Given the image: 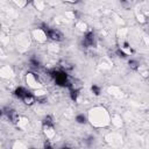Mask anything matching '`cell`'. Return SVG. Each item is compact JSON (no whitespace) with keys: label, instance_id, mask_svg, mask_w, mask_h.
Here are the masks:
<instances>
[{"label":"cell","instance_id":"7a4b0ae2","mask_svg":"<svg viewBox=\"0 0 149 149\" xmlns=\"http://www.w3.org/2000/svg\"><path fill=\"white\" fill-rule=\"evenodd\" d=\"M48 74L56 85L66 87V84H68V80H69V77H70L68 74V72H65L62 69H51V70L48 71Z\"/></svg>","mask_w":149,"mask_h":149},{"label":"cell","instance_id":"cb8c5ba5","mask_svg":"<svg viewBox=\"0 0 149 149\" xmlns=\"http://www.w3.org/2000/svg\"><path fill=\"white\" fill-rule=\"evenodd\" d=\"M120 5L123 9H129L132 7V0H120Z\"/></svg>","mask_w":149,"mask_h":149},{"label":"cell","instance_id":"ba28073f","mask_svg":"<svg viewBox=\"0 0 149 149\" xmlns=\"http://www.w3.org/2000/svg\"><path fill=\"white\" fill-rule=\"evenodd\" d=\"M42 132L45 136L47 140L52 141L56 136V128H55V123L54 125H49V123H42Z\"/></svg>","mask_w":149,"mask_h":149},{"label":"cell","instance_id":"d4e9b609","mask_svg":"<svg viewBox=\"0 0 149 149\" xmlns=\"http://www.w3.org/2000/svg\"><path fill=\"white\" fill-rule=\"evenodd\" d=\"M115 52H116V55H118L119 57H122V58H126V57H127V55H126V54H125V52H123V51H122L120 48H118Z\"/></svg>","mask_w":149,"mask_h":149},{"label":"cell","instance_id":"3957f363","mask_svg":"<svg viewBox=\"0 0 149 149\" xmlns=\"http://www.w3.org/2000/svg\"><path fill=\"white\" fill-rule=\"evenodd\" d=\"M24 80H26V84H27L28 88L31 90V91L37 90V88H41V87H44L43 86V81H42L40 74H37L34 71L27 72L26 76H24Z\"/></svg>","mask_w":149,"mask_h":149},{"label":"cell","instance_id":"52a82bcc","mask_svg":"<svg viewBox=\"0 0 149 149\" xmlns=\"http://www.w3.org/2000/svg\"><path fill=\"white\" fill-rule=\"evenodd\" d=\"M30 38V35H28L27 33H22L17 36V48L20 49V51H26L29 48Z\"/></svg>","mask_w":149,"mask_h":149},{"label":"cell","instance_id":"d6986e66","mask_svg":"<svg viewBox=\"0 0 149 149\" xmlns=\"http://www.w3.org/2000/svg\"><path fill=\"white\" fill-rule=\"evenodd\" d=\"M31 5H33L36 9H38V10H43V9L45 8V2H44L43 0H34Z\"/></svg>","mask_w":149,"mask_h":149},{"label":"cell","instance_id":"7c38bea8","mask_svg":"<svg viewBox=\"0 0 149 149\" xmlns=\"http://www.w3.org/2000/svg\"><path fill=\"white\" fill-rule=\"evenodd\" d=\"M15 126H16L17 128L22 129V130H26V129H27V127L29 126V120H28L27 118L19 116V120H17V122L15 123Z\"/></svg>","mask_w":149,"mask_h":149},{"label":"cell","instance_id":"277c9868","mask_svg":"<svg viewBox=\"0 0 149 149\" xmlns=\"http://www.w3.org/2000/svg\"><path fill=\"white\" fill-rule=\"evenodd\" d=\"M42 27L44 28L45 33H47V36H48V40H51L52 42H62L64 40V34L57 29V28H51L49 26H44L42 24Z\"/></svg>","mask_w":149,"mask_h":149},{"label":"cell","instance_id":"ac0fdd59","mask_svg":"<svg viewBox=\"0 0 149 149\" xmlns=\"http://www.w3.org/2000/svg\"><path fill=\"white\" fill-rule=\"evenodd\" d=\"M59 66H61V69L64 70L65 72H68V71H70V70L73 69V65H72L71 63L66 62V61H62V62H59Z\"/></svg>","mask_w":149,"mask_h":149},{"label":"cell","instance_id":"2e32d148","mask_svg":"<svg viewBox=\"0 0 149 149\" xmlns=\"http://www.w3.org/2000/svg\"><path fill=\"white\" fill-rule=\"evenodd\" d=\"M76 28H77L80 33H83V34L90 29V28H88V26H87V23H86V22H84V21H81V20H79V21H77V22H76Z\"/></svg>","mask_w":149,"mask_h":149},{"label":"cell","instance_id":"44dd1931","mask_svg":"<svg viewBox=\"0 0 149 149\" xmlns=\"http://www.w3.org/2000/svg\"><path fill=\"white\" fill-rule=\"evenodd\" d=\"M128 64H129V68H130V69L136 70V71H137V70H139V68L141 66L140 62H139V61H136V59H129Z\"/></svg>","mask_w":149,"mask_h":149},{"label":"cell","instance_id":"5b68a950","mask_svg":"<svg viewBox=\"0 0 149 149\" xmlns=\"http://www.w3.org/2000/svg\"><path fill=\"white\" fill-rule=\"evenodd\" d=\"M97 44V37H95V34L94 31H92L91 29H88L87 31H85L83 34V37H81V45L86 49H91V48H94Z\"/></svg>","mask_w":149,"mask_h":149},{"label":"cell","instance_id":"6da1fadb","mask_svg":"<svg viewBox=\"0 0 149 149\" xmlns=\"http://www.w3.org/2000/svg\"><path fill=\"white\" fill-rule=\"evenodd\" d=\"M87 122L94 128H106L111 125V113L104 106H94L87 113Z\"/></svg>","mask_w":149,"mask_h":149},{"label":"cell","instance_id":"4fadbf2b","mask_svg":"<svg viewBox=\"0 0 149 149\" xmlns=\"http://www.w3.org/2000/svg\"><path fill=\"white\" fill-rule=\"evenodd\" d=\"M34 0H12V2L17 7V8H26L27 6L31 5Z\"/></svg>","mask_w":149,"mask_h":149},{"label":"cell","instance_id":"30bf717a","mask_svg":"<svg viewBox=\"0 0 149 149\" xmlns=\"http://www.w3.org/2000/svg\"><path fill=\"white\" fill-rule=\"evenodd\" d=\"M15 76V72L12 66L9 65H3L0 68V78L2 79H12Z\"/></svg>","mask_w":149,"mask_h":149},{"label":"cell","instance_id":"7402d4cb","mask_svg":"<svg viewBox=\"0 0 149 149\" xmlns=\"http://www.w3.org/2000/svg\"><path fill=\"white\" fill-rule=\"evenodd\" d=\"M74 119H76V122H78L80 125H84V123L87 122V116L84 115V114H77Z\"/></svg>","mask_w":149,"mask_h":149},{"label":"cell","instance_id":"4316f807","mask_svg":"<svg viewBox=\"0 0 149 149\" xmlns=\"http://www.w3.org/2000/svg\"><path fill=\"white\" fill-rule=\"evenodd\" d=\"M0 56H1V57H3V51H2V49H1V48H0Z\"/></svg>","mask_w":149,"mask_h":149},{"label":"cell","instance_id":"5bb4252c","mask_svg":"<svg viewBox=\"0 0 149 149\" xmlns=\"http://www.w3.org/2000/svg\"><path fill=\"white\" fill-rule=\"evenodd\" d=\"M111 125L115 127H121L122 126V118L119 114H112L111 115Z\"/></svg>","mask_w":149,"mask_h":149},{"label":"cell","instance_id":"9c48e42d","mask_svg":"<svg viewBox=\"0 0 149 149\" xmlns=\"http://www.w3.org/2000/svg\"><path fill=\"white\" fill-rule=\"evenodd\" d=\"M2 112H3V115L9 120V122H12V123H16L17 122V120H19V113L14 109V108H10V107H5L3 109H2Z\"/></svg>","mask_w":149,"mask_h":149},{"label":"cell","instance_id":"603a6c76","mask_svg":"<svg viewBox=\"0 0 149 149\" xmlns=\"http://www.w3.org/2000/svg\"><path fill=\"white\" fill-rule=\"evenodd\" d=\"M91 91H92V93H93L94 95H100V94H101V87H100L99 85H97V84H93V85H92Z\"/></svg>","mask_w":149,"mask_h":149},{"label":"cell","instance_id":"e0dca14e","mask_svg":"<svg viewBox=\"0 0 149 149\" xmlns=\"http://www.w3.org/2000/svg\"><path fill=\"white\" fill-rule=\"evenodd\" d=\"M70 91V98L72 101H78V98L80 95V88H73V90H69Z\"/></svg>","mask_w":149,"mask_h":149},{"label":"cell","instance_id":"9a60e30c","mask_svg":"<svg viewBox=\"0 0 149 149\" xmlns=\"http://www.w3.org/2000/svg\"><path fill=\"white\" fill-rule=\"evenodd\" d=\"M135 16H136V20H137V22H140L141 24H144V23H147V13H143L142 10H137L136 12V14H135Z\"/></svg>","mask_w":149,"mask_h":149},{"label":"cell","instance_id":"8fae6325","mask_svg":"<svg viewBox=\"0 0 149 149\" xmlns=\"http://www.w3.org/2000/svg\"><path fill=\"white\" fill-rule=\"evenodd\" d=\"M30 92H31V91H30V90H28L27 87H23V86H19V87H16V88L14 90V95H15L17 99L22 100V99H23L26 95H28Z\"/></svg>","mask_w":149,"mask_h":149},{"label":"cell","instance_id":"ffe728a7","mask_svg":"<svg viewBox=\"0 0 149 149\" xmlns=\"http://www.w3.org/2000/svg\"><path fill=\"white\" fill-rule=\"evenodd\" d=\"M29 64L33 65L34 68H37V69L41 66V62H40V59H38L36 56H31V57L29 58Z\"/></svg>","mask_w":149,"mask_h":149},{"label":"cell","instance_id":"83f0119b","mask_svg":"<svg viewBox=\"0 0 149 149\" xmlns=\"http://www.w3.org/2000/svg\"><path fill=\"white\" fill-rule=\"evenodd\" d=\"M2 115H3V112H2V109L0 108V116H2Z\"/></svg>","mask_w":149,"mask_h":149},{"label":"cell","instance_id":"484cf974","mask_svg":"<svg viewBox=\"0 0 149 149\" xmlns=\"http://www.w3.org/2000/svg\"><path fill=\"white\" fill-rule=\"evenodd\" d=\"M63 2H65V3H70V5H74V3H78V2H80L81 0H62Z\"/></svg>","mask_w":149,"mask_h":149},{"label":"cell","instance_id":"8992f818","mask_svg":"<svg viewBox=\"0 0 149 149\" xmlns=\"http://www.w3.org/2000/svg\"><path fill=\"white\" fill-rule=\"evenodd\" d=\"M30 37H31L35 42L40 43V44H44V43H47V41H48L47 33H45V30H44V28H43L42 26L34 28V29L31 30V33H30Z\"/></svg>","mask_w":149,"mask_h":149}]
</instances>
